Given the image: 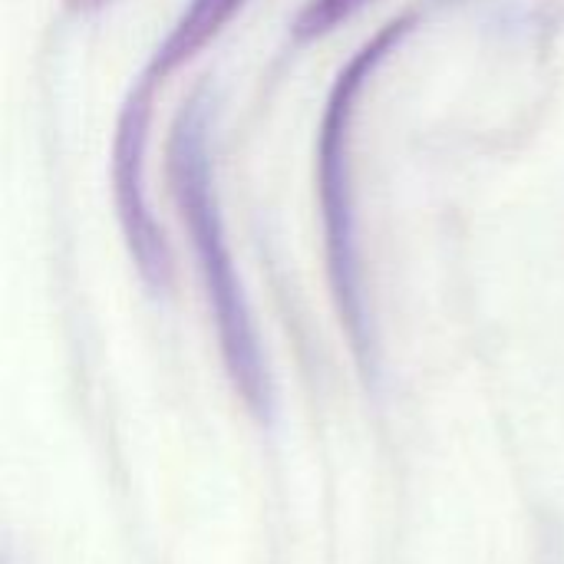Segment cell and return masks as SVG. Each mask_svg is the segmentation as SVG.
<instances>
[{"instance_id": "1", "label": "cell", "mask_w": 564, "mask_h": 564, "mask_svg": "<svg viewBox=\"0 0 564 564\" xmlns=\"http://www.w3.org/2000/svg\"><path fill=\"white\" fill-rule=\"evenodd\" d=\"M169 178L182 221L192 235V251L198 258V274L215 314L218 347L228 377L241 400L251 406V413L264 416L271 410V380L218 205L212 162V99L202 93L188 99V106L172 126Z\"/></svg>"}, {"instance_id": "2", "label": "cell", "mask_w": 564, "mask_h": 564, "mask_svg": "<svg viewBox=\"0 0 564 564\" xmlns=\"http://www.w3.org/2000/svg\"><path fill=\"white\" fill-rule=\"evenodd\" d=\"M413 17L383 23L334 76L317 126V202L324 228V258L330 291L350 344L360 357L370 354V317L360 264V228H357V188H354V126L360 99L373 83L377 69L400 50L413 30Z\"/></svg>"}, {"instance_id": "3", "label": "cell", "mask_w": 564, "mask_h": 564, "mask_svg": "<svg viewBox=\"0 0 564 564\" xmlns=\"http://www.w3.org/2000/svg\"><path fill=\"white\" fill-rule=\"evenodd\" d=\"M159 86L139 76V83L122 99L112 132V202L122 238L135 261L139 278L152 291H165L172 278V258L165 235L149 205L145 185V155H149V129H152V102Z\"/></svg>"}, {"instance_id": "4", "label": "cell", "mask_w": 564, "mask_h": 564, "mask_svg": "<svg viewBox=\"0 0 564 564\" xmlns=\"http://www.w3.org/2000/svg\"><path fill=\"white\" fill-rule=\"evenodd\" d=\"M245 7V0H188V7L178 13L165 40L155 46L142 79L152 86H162L178 66L192 63L225 26L228 20Z\"/></svg>"}, {"instance_id": "5", "label": "cell", "mask_w": 564, "mask_h": 564, "mask_svg": "<svg viewBox=\"0 0 564 564\" xmlns=\"http://www.w3.org/2000/svg\"><path fill=\"white\" fill-rule=\"evenodd\" d=\"M364 3L367 0H307L294 20V33L297 40H317L330 33L337 23H344L347 17H354Z\"/></svg>"}, {"instance_id": "6", "label": "cell", "mask_w": 564, "mask_h": 564, "mask_svg": "<svg viewBox=\"0 0 564 564\" xmlns=\"http://www.w3.org/2000/svg\"><path fill=\"white\" fill-rule=\"evenodd\" d=\"M66 3V10L69 13H79V17H89V13H96V10H102L109 0H63Z\"/></svg>"}]
</instances>
